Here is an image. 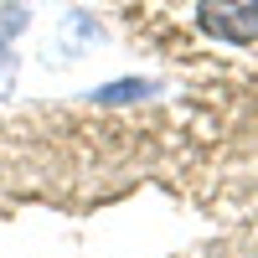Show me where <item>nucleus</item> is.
I'll use <instances>...</instances> for the list:
<instances>
[{"instance_id":"obj_1","label":"nucleus","mask_w":258,"mask_h":258,"mask_svg":"<svg viewBox=\"0 0 258 258\" xmlns=\"http://www.w3.org/2000/svg\"><path fill=\"white\" fill-rule=\"evenodd\" d=\"M197 21L207 36L227 41V47L258 41V0H197Z\"/></svg>"},{"instance_id":"obj_2","label":"nucleus","mask_w":258,"mask_h":258,"mask_svg":"<svg viewBox=\"0 0 258 258\" xmlns=\"http://www.w3.org/2000/svg\"><path fill=\"white\" fill-rule=\"evenodd\" d=\"M150 93V83H114V88H98L93 103H114V98H145Z\"/></svg>"}]
</instances>
